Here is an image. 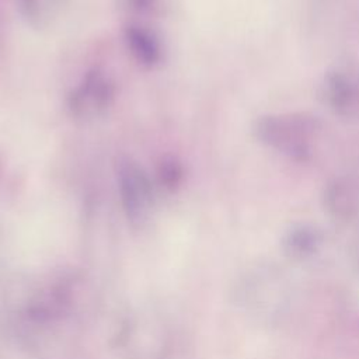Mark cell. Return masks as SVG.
Listing matches in <instances>:
<instances>
[{
	"instance_id": "obj_5",
	"label": "cell",
	"mask_w": 359,
	"mask_h": 359,
	"mask_svg": "<svg viewBox=\"0 0 359 359\" xmlns=\"http://www.w3.org/2000/svg\"><path fill=\"white\" fill-rule=\"evenodd\" d=\"M114 100V86L101 72L88 73L69 97V108L74 116L93 118L102 114Z\"/></svg>"
},
{
	"instance_id": "obj_1",
	"label": "cell",
	"mask_w": 359,
	"mask_h": 359,
	"mask_svg": "<svg viewBox=\"0 0 359 359\" xmlns=\"http://www.w3.org/2000/svg\"><path fill=\"white\" fill-rule=\"evenodd\" d=\"M233 296L245 316L265 325H276L289 311L292 287L279 265L261 261L240 273Z\"/></svg>"
},
{
	"instance_id": "obj_7",
	"label": "cell",
	"mask_w": 359,
	"mask_h": 359,
	"mask_svg": "<svg viewBox=\"0 0 359 359\" xmlns=\"http://www.w3.org/2000/svg\"><path fill=\"white\" fill-rule=\"evenodd\" d=\"M324 245V231L310 222L293 223L280 236V251L283 257L300 265L317 259L321 255Z\"/></svg>"
},
{
	"instance_id": "obj_10",
	"label": "cell",
	"mask_w": 359,
	"mask_h": 359,
	"mask_svg": "<svg viewBox=\"0 0 359 359\" xmlns=\"http://www.w3.org/2000/svg\"><path fill=\"white\" fill-rule=\"evenodd\" d=\"M353 261H355V265L359 271V233L353 241Z\"/></svg>"
},
{
	"instance_id": "obj_11",
	"label": "cell",
	"mask_w": 359,
	"mask_h": 359,
	"mask_svg": "<svg viewBox=\"0 0 359 359\" xmlns=\"http://www.w3.org/2000/svg\"><path fill=\"white\" fill-rule=\"evenodd\" d=\"M150 1H153V0H130V4H132V7H135V8L140 10V8H146V7H149L147 4H149Z\"/></svg>"
},
{
	"instance_id": "obj_2",
	"label": "cell",
	"mask_w": 359,
	"mask_h": 359,
	"mask_svg": "<svg viewBox=\"0 0 359 359\" xmlns=\"http://www.w3.org/2000/svg\"><path fill=\"white\" fill-rule=\"evenodd\" d=\"M324 126L303 112L265 114L252 123V135L268 150L294 163H310L320 153Z\"/></svg>"
},
{
	"instance_id": "obj_4",
	"label": "cell",
	"mask_w": 359,
	"mask_h": 359,
	"mask_svg": "<svg viewBox=\"0 0 359 359\" xmlns=\"http://www.w3.org/2000/svg\"><path fill=\"white\" fill-rule=\"evenodd\" d=\"M116 180L119 199L128 220L132 224H142L149 219L154 203L149 177L136 163L125 160L118 165Z\"/></svg>"
},
{
	"instance_id": "obj_9",
	"label": "cell",
	"mask_w": 359,
	"mask_h": 359,
	"mask_svg": "<svg viewBox=\"0 0 359 359\" xmlns=\"http://www.w3.org/2000/svg\"><path fill=\"white\" fill-rule=\"evenodd\" d=\"M21 13L31 21H38L48 7V0H18Z\"/></svg>"
},
{
	"instance_id": "obj_3",
	"label": "cell",
	"mask_w": 359,
	"mask_h": 359,
	"mask_svg": "<svg viewBox=\"0 0 359 359\" xmlns=\"http://www.w3.org/2000/svg\"><path fill=\"white\" fill-rule=\"evenodd\" d=\"M320 98L327 109L348 123H359V67L337 63L323 76Z\"/></svg>"
},
{
	"instance_id": "obj_6",
	"label": "cell",
	"mask_w": 359,
	"mask_h": 359,
	"mask_svg": "<svg viewBox=\"0 0 359 359\" xmlns=\"http://www.w3.org/2000/svg\"><path fill=\"white\" fill-rule=\"evenodd\" d=\"M324 213L335 223L348 224L359 216V187L346 177L338 175L328 180L321 191Z\"/></svg>"
},
{
	"instance_id": "obj_8",
	"label": "cell",
	"mask_w": 359,
	"mask_h": 359,
	"mask_svg": "<svg viewBox=\"0 0 359 359\" xmlns=\"http://www.w3.org/2000/svg\"><path fill=\"white\" fill-rule=\"evenodd\" d=\"M125 42L132 56L143 66L153 67L161 59L160 42L153 32L140 27L129 25L125 31Z\"/></svg>"
}]
</instances>
